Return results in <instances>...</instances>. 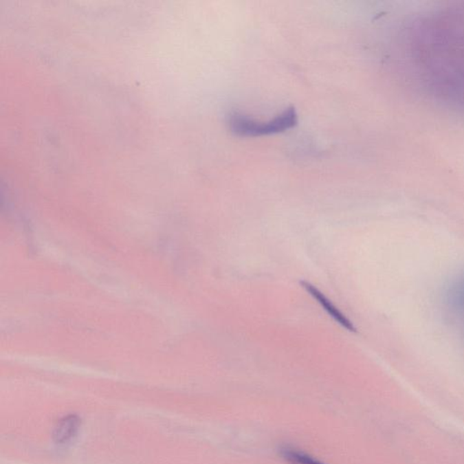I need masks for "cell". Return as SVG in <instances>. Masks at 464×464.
<instances>
[{
    "label": "cell",
    "instance_id": "obj_1",
    "mask_svg": "<svg viewBox=\"0 0 464 464\" xmlns=\"http://www.w3.org/2000/svg\"><path fill=\"white\" fill-rule=\"evenodd\" d=\"M298 122L294 108H289L280 115L267 122L252 120L240 113H233L230 118V128L236 135L241 136H261L273 135L289 130Z\"/></svg>",
    "mask_w": 464,
    "mask_h": 464
},
{
    "label": "cell",
    "instance_id": "obj_2",
    "mask_svg": "<svg viewBox=\"0 0 464 464\" xmlns=\"http://www.w3.org/2000/svg\"><path fill=\"white\" fill-rule=\"evenodd\" d=\"M300 285L310 295L312 296L313 298H315V300H318V302L324 307V309L326 310L327 314L333 318V320H334L335 322L340 324L341 326L349 330L350 332H357V329H355V327L351 321H350L349 318H347L346 316H344L343 313L341 312L340 310L320 291V289H318L317 287L313 286L312 284L307 283V281H301Z\"/></svg>",
    "mask_w": 464,
    "mask_h": 464
},
{
    "label": "cell",
    "instance_id": "obj_3",
    "mask_svg": "<svg viewBox=\"0 0 464 464\" xmlns=\"http://www.w3.org/2000/svg\"><path fill=\"white\" fill-rule=\"evenodd\" d=\"M80 418L76 415H68L56 423L53 432V439L56 443L63 444L69 442L78 434L80 427Z\"/></svg>",
    "mask_w": 464,
    "mask_h": 464
},
{
    "label": "cell",
    "instance_id": "obj_4",
    "mask_svg": "<svg viewBox=\"0 0 464 464\" xmlns=\"http://www.w3.org/2000/svg\"><path fill=\"white\" fill-rule=\"evenodd\" d=\"M280 454L285 462L289 464H324L306 452L290 446L281 447Z\"/></svg>",
    "mask_w": 464,
    "mask_h": 464
}]
</instances>
